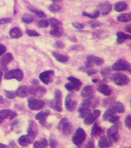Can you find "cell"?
I'll return each mask as SVG.
<instances>
[{"instance_id":"b9f144b4","label":"cell","mask_w":131,"mask_h":148,"mask_svg":"<svg viewBox=\"0 0 131 148\" xmlns=\"http://www.w3.org/2000/svg\"><path fill=\"white\" fill-rule=\"evenodd\" d=\"M49 23L46 20H42L39 21L38 24V26L39 28H46L49 26Z\"/></svg>"},{"instance_id":"5bb4252c","label":"cell","mask_w":131,"mask_h":148,"mask_svg":"<svg viewBox=\"0 0 131 148\" xmlns=\"http://www.w3.org/2000/svg\"><path fill=\"white\" fill-rule=\"evenodd\" d=\"M54 76V71L52 70H49L40 73L39 75V79L43 83L46 85H48L53 82Z\"/></svg>"},{"instance_id":"ffe728a7","label":"cell","mask_w":131,"mask_h":148,"mask_svg":"<svg viewBox=\"0 0 131 148\" xmlns=\"http://www.w3.org/2000/svg\"><path fill=\"white\" fill-rule=\"evenodd\" d=\"M94 90L92 86H86L81 91V97L85 99H93L94 97Z\"/></svg>"},{"instance_id":"5b68a950","label":"cell","mask_w":131,"mask_h":148,"mask_svg":"<svg viewBox=\"0 0 131 148\" xmlns=\"http://www.w3.org/2000/svg\"><path fill=\"white\" fill-rule=\"evenodd\" d=\"M111 79L114 83L119 86L126 85L130 81L129 76L121 72H117L112 74L111 76Z\"/></svg>"},{"instance_id":"6f0895ef","label":"cell","mask_w":131,"mask_h":148,"mask_svg":"<svg viewBox=\"0 0 131 148\" xmlns=\"http://www.w3.org/2000/svg\"><path fill=\"white\" fill-rule=\"evenodd\" d=\"M125 30H126V32H129V34H131V24H129V25H127V26L126 27Z\"/></svg>"},{"instance_id":"7c38bea8","label":"cell","mask_w":131,"mask_h":148,"mask_svg":"<svg viewBox=\"0 0 131 148\" xmlns=\"http://www.w3.org/2000/svg\"><path fill=\"white\" fill-rule=\"evenodd\" d=\"M24 78V73L22 70L20 69L12 70L5 74L4 79H16L18 82H20Z\"/></svg>"},{"instance_id":"6125c7cd","label":"cell","mask_w":131,"mask_h":148,"mask_svg":"<svg viewBox=\"0 0 131 148\" xmlns=\"http://www.w3.org/2000/svg\"><path fill=\"white\" fill-rule=\"evenodd\" d=\"M3 102H4V99L2 97L0 96V104L3 103Z\"/></svg>"},{"instance_id":"6da1fadb","label":"cell","mask_w":131,"mask_h":148,"mask_svg":"<svg viewBox=\"0 0 131 148\" xmlns=\"http://www.w3.org/2000/svg\"><path fill=\"white\" fill-rule=\"evenodd\" d=\"M124 111L125 107L123 103L120 102L114 101L104 112L102 116V119L104 121H106L110 117L116 114V113H124Z\"/></svg>"},{"instance_id":"f5cc1de1","label":"cell","mask_w":131,"mask_h":148,"mask_svg":"<svg viewBox=\"0 0 131 148\" xmlns=\"http://www.w3.org/2000/svg\"><path fill=\"white\" fill-rule=\"evenodd\" d=\"M97 73V70L95 69H93V68H88L87 71V73L88 75L89 76H91L93 74H96Z\"/></svg>"},{"instance_id":"e7e4bbea","label":"cell","mask_w":131,"mask_h":148,"mask_svg":"<svg viewBox=\"0 0 131 148\" xmlns=\"http://www.w3.org/2000/svg\"><path fill=\"white\" fill-rule=\"evenodd\" d=\"M92 82L93 83H97V79H93Z\"/></svg>"},{"instance_id":"74e56055","label":"cell","mask_w":131,"mask_h":148,"mask_svg":"<svg viewBox=\"0 0 131 148\" xmlns=\"http://www.w3.org/2000/svg\"><path fill=\"white\" fill-rule=\"evenodd\" d=\"M58 145L57 139L53 135H51L49 138V146L51 148H55Z\"/></svg>"},{"instance_id":"9a60e30c","label":"cell","mask_w":131,"mask_h":148,"mask_svg":"<svg viewBox=\"0 0 131 148\" xmlns=\"http://www.w3.org/2000/svg\"><path fill=\"white\" fill-rule=\"evenodd\" d=\"M73 96V93L72 92H70L67 95L65 101V108L70 112L74 111L77 105V102L72 99Z\"/></svg>"},{"instance_id":"836d02e7","label":"cell","mask_w":131,"mask_h":148,"mask_svg":"<svg viewBox=\"0 0 131 148\" xmlns=\"http://www.w3.org/2000/svg\"><path fill=\"white\" fill-rule=\"evenodd\" d=\"M32 123H30V126L27 130V134L31 137L32 139H34L38 134V131L34 128H33L34 124L33 123V121H31Z\"/></svg>"},{"instance_id":"8fae6325","label":"cell","mask_w":131,"mask_h":148,"mask_svg":"<svg viewBox=\"0 0 131 148\" xmlns=\"http://www.w3.org/2000/svg\"><path fill=\"white\" fill-rule=\"evenodd\" d=\"M45 103L40 99L30 97L28 99V106L30 109L33 111L40 110L44 107Z\"/></svg>"},{"instance_id":"7bdbcfd3","label":"cell","mask_w":131,"mask_h":148,"mask_svg":"<svg viewBox=\"0 0 131 148\" xmlns=\"http://www.w3.org/2000/svg\"><path fill=\"white\" fill-rule=\"evenodd\" d=\"M48 9L51 12H53V13H55V12L60 11V10L61 9V8L57 5L52 4L49 6Z\"/></svg>"},{"instance_id":"4dcf8cb0","label":"cell","mask_w":131,"mask_h":148,"mask_svg":"<svg viewBox=\"0 0 131 148\" xmlns=\"http://www.w3.org/2000/svg\"><path fill=\"white\" fill-rule=\"evenodd\" d=\"M131 12L126 13V14H120L117 16V20L118 22L121 23H127L131 20Z\"/></svg>"},{"instance_id":"4fadbf2b","label":"cell","mask_w":131,"mask_h":148,"mask_svg":"<svg viewBox=\"0 0 131 148\" xmlns=\"http://www.w3.org/2000/svg\"><path fill=\"white\" fill-rule=\"evenodd\" d=\"M47 90L45 88L38 85H33L29 87V93L34 97L41 98L46 93Z\"/></svg>"},{"instance_id":"cb8c5ba5","label":"cell","mask_w":131,"mask_h":148,"mask_svg":"<svg viewBox=\"0 0 131 148\" xmlns=\"http://www.w3.org/2000/svg\"><path fill=\"white\" fill-rule=\"evenodd\" d=\"M97 90L98 91H99L106 97L110 95L112 92L111 88L109 87V86L107 84L105 83L100 84L97 87Z\"/></svg>"},{"instance_id":"ba28073f","label":"cell","mask_w":131,"mask_h":148,"mask_svg":"<svg viewBox=\"0 0 131 148\" xmlns=\"http://www.w3.org/2000/svg\"><path fill=\"white\" fill-rule=\"evenodd\" d=\"M91 101L90 99H85L79 106L78 112L79 116L81 119H85L88 115L90 113V106Z\"/></svg>"},{"instance_id":"7402d4cb","label":"cell","mask_w":131,"mask_h":148,"mask_svg":"<svg viewBox=\"0 0 131 148\" xmlns=\"http://www.w3.org/2000/svg\"><path fill=\"white\" fill-rule=\"evenodd\" d=\"M33 140L28 135H24L18 138V144L23 147H26L31 144Z\"/></svg>"},{"instance_id":"d6986e66","label":"cell","mask_w":131,"mask_h":148,"mask_svg":"<svg viewBox=\"0 0 131 148\" xmlns=\"http://www.w3.org/2000/svg\"><path fill=\"white\" fill-rule=\"evenodd\" d=\"M50 114V111L49 110H46L45 111H42L38 113L35 117V119L39 121L41 125L43 126H46L47 122L46 119L48 117Z\"/></svg>"},{"instance_id":"680465c9","label":"cell","mask_w":131,"mask_h":148,"mask_svg":"<svg viewBox=\"0 0 131 148\" xmlns=\"http://www.w3.org/2000/svg\"><path fill=\"white\" fill-rule=\"evenodd\" d=\"M32 83L33 84V85H39V81L36 79H34L32 82Z\"/></svg>"},{"instance_id":"603a6c76","label":"cell","mask_w":131,"mask_h":148,"mask_svg":"<svg viewBox=\"0 0 131 148\" xmlns=\"http://www.w3.org/2000/svg\"><path fill=\"white\" fill-rule=\"evenodd\" d=\"M113 143L108 136L103 135L100 138L98 146L101 148H108L112 146Z\"/></svg>"},{"instance_id":"e0dca14e","label":"cell","mask_w":131,"mask_h":148,"mask_svg":"<svg viewBox=\"0 0 131 148\" xmlns=\"http://www.w3.org/2000/svg\"><path fill=\"white\" fill-rule=\"evenodd\" d=\"M101 114L100 111L99 110H94L93 112H91L84 119V123L87 126H89L92 124L96 119L100 116Z\"/></svg>"},{"instance_id":"d6a6232c","label":"cell","mask_w":131,"mask_h":148,"mask_svg":"<svg viewBox=\"0 0 131 148\" xmlns=\"http://www.w3.org/2000/svg\"><path fill=\"white\" fill-rule=\"evenodd\" d=\"M48 142L46 138H42L40 140L35 141L33 145L34 148H47Z\"/></svg>"},{"instance_id":"83f0119b","label":"cell","mask_w":131,"mask_h":148,"mask_svg":"<svg viewBox=\"0 0 131 148\" xmlns=\"http://www.w3.org/2000/svg\"><path fill=\"white\" fill-rule=\"evenodd\" d=\"M9 35L12 38L18 39L23 36V33L18 27H14L10 30Z\"/></svg>"},{"instance_id":"9c48e42d","label":"cell","mask_w":131,"mask_h":148,"mask_svg":"<svg viewBox=\"0 0 131 148\" xmlns=\"http://www.w3.org/2000/svg\"><path fill=\"white\" fill-rule=\"evenodd\" d=\"M112 69L116 71H128L131 72V65L127 61L120 59L116 61L115 63L112 66Z\"/></svg>"},{"instance_id":"681fc988","label":"cell","mask_w":131,"mask_h":148,"mask_svg":"<svg viewBox=\"0 0 131 148\" xmlns=\"http://www.w3.org/2000/svg\"><path fill=\"white\" fill-rule=\"evenodd\" d=\"M12 21V18H3L0 20V25L1 24H5L9 23H11Z\"/></svg>"},{"instance_id":"30bf717a","label":"cell","mask_w":131,"mask_h":148,"mask_svg":"<svg viewBox=\"0 0 131 148\" xmlns=\"http://www.w3.org/2000/svg\"><path fill=\"white\" fill-rule=\"evenodd\" d=\"M104 60L102 58L94 56L93 55H89L87 58V60L85 62V67L86 69L93 67L94 65L100 66L104 64Z\"/></svg>"},{"instance_id":"277c9868","label":"cell","mask_w":131,"mask_h":148,"mask_svg":"<svg viewBox=\"0 0 131 148\" xmlns=\"http://www.w3.org/2000/svg\"><path fill=\"white\" fill-rule=\"evenodd\" d=\"M121 127V123L117 121L114 123V125L108 128L106 131L107 136L112 141V143H117L119 140V135L118 132L120 127Z\"/></svg>"},{"instance_id":"4316f807","label":"cell","mask_w":131,"mask_h":148,"mask_svg":"<svg viewBox=\"0 0 131 148\" xmlns=\"http://www.w3.org/2000/svg\"><path fill=\"white\" fill-rule=\"evenodd\" d=\"M117 43L122 44L127 40H131V36L129 34H124L122 32H118L117 33Z\"/></svg>"},{"instance_id":"db71d44e","label":"cell","mask_w":131,"mask_h":148,"mask_svg":"<svg viewBox=\"0 0 131 148\" xmlns=\"http://www.w3.org/2000/svg\"><path fill=\"white\" fill-rule=\"evenodd\" d=\"M7 50V49L4 45L0 44V56H2L4 54Z\"/></svg>"},{"instance_id":"f1b7e54d","label":"cell","mask_w":131,"mask_h":148,"mask_svg":"<svg viewBox=\"0 0 131 148\" xmlns=\"http://www.w3.org/2000/svg\"><path fill=\"white\" fill-rule=\"evenodd\" d=\"M52 54L53 56H54V58H55V60L59 63H66L69 60L68 56L65 55L60 54L57 52H52Z\"/></svg>"},{"instance_id":"816d5d0a","label":"cell","mask_w":131,"mask_h":148,"mask_svg":"<svg viewBox=\"0 0 131 148\" xmlns=\"http://www.w3.org/2000/svg\"><path fill=\"white\" fill-rule=\"evenodd\" d=\"M114 102V99L113 98L106 99L104 101V106H111Z\"/></svg>"},{"instance_id":"7a4b0ae2","label":"cell","mask_w":131,"mask_h":148,"mask_svg":"<svg viewBox=\"0 0 131 148\" xmlns=\"http://www.w3.org/2000/svg\"><path fill=\"white\" fill-rule=\"evenodd\" d=\"M57 129L66 136L71 134L73 131L72 124L68 121L67 117H63L59 121L57 126Z\"/></svg>"},{"instance_id":"8d00e7d4","label":"cell","mask_w":131,"mask_h":148,"mask_svg":"<svg viewBox=\"0 0 131 148\" xmlns=\"http://www.w3.org/2000/svg\"><path fill=\"white\" fill-rule=\"evenodd\" d=\"M22 20L23 22L27 24H29L34 21V17L30 14H25V16H23L22 18Z\"/></svg>"},{"instance_id":"3957f363","label":"cell","mask_w":131,"mask_h":148,"mask_svg":"<svg viewBox=\"0 0 131 148\" xmlns=\"http://www.w3.org/2000/svg\"><path fill=\"white\" fill-rule=\"evenodd\" d=\"M62 99L63 95L61 90L56 89L54 90V99L53 101L49 103L51 108L54 109L57 112H61L63 110L62 108Z\"/></svg>"},{"instance_id":"bcb514c9","label":"cell","mask_w":131,"mask_h":148,"mask_svg":"<svg viewBox=\"0 0 131 148\" xmlns=\"http://www.w3.org/2000/svg\"><path fill=\"white\" fill-rule=\"evenodd\" d=\"M131 115L129 114L126 118L125 121H124V124L125 126L127 128H129V129H131Z\"/></svg>"},{"instance_id":"9f6ffc18","label":"cell","mask_w":131,"mask_h":148,"mask_svg":"<svg viewBox=\"0 0 131 148\" xmlns=\"http://www.w3.org/2000/svg\"><path fill=\"white\" fill-rule=\"evenodd\" d=\"M16 116H17V114H16V113H15V112H12L11 115H10V116L9 117V119H10V120H12V119H14Z\"/></svg>"},{"instance_id":"f546056e","label":"cell","mask_w":131,"mask_h":148,"mask_svg":"<svg viewBox=\"0 0 131 148\" xmlns=\"http://www.w3.org/2000/svg\"><path fill=\"white\" fill-rule=\"evenodd\" d=\"M127 7H128V5L127 3L123 1H121V2L116 3L114 4V8L115 11L120 12L125 10L127 9Z\"/></svg>"},{"instance_id":"e575fe53","label":"cell","mask_w":131,"mask_h":148,"mask_svg":"<svg viewBox=\"0 0 131 148\" xmlns=\"http://www.w3.org/2000/svg\"><path fill=\"white\" fill-rule=\"evenodd\" d=\"M28 10H29L30 11L35 14L36 16H38L40 18H45L47 17L46 14L42 10H38L36 9H34L33 8H28Z\"/></svg>"},{"instance_id":"11a10c76","label":"cell","mask_w":131,"mask_h":148,"mask_svg":"<svg viewBox=\"0 0 131 148\" xmlns=\"http://www.w3.org/2000/svg\"><path fill=\"white\" fill-rule=\"evenodd\" d=\"M89 23H90V24L91 26V27H93V28L98 27L100 24V22H98L97 21H91Z\"/></svg>"},{"instance_id":"94428289","label":"cell","mask_w":131,"mask_h":148,"mask_svg":"<svg viewBox=\"0 0 131 148\" xmlns=\"http://www.w3.org/2000/svg\"><path fill=\"white\" fill-rule=\"evenodd\" d=\"M3 76V72L1 70H0V84L1 83V81H2V77Z\"/></svg>"},{"instance_id":"f35d334b","label":"cell","mask_w":131,"mask_h":148,"mask_svg":"<svg viewBox=\"0 0 131 148\" xmlns=\"http://www.w3.org/2000/svg\"><path fill=\"white\" fill-rule=\"evenodd\" d=\"M4 94L5 97L9 99H15L16 97V92H14V91L4 90Z\"/></svg>"},{"instance_id":"7dc6e473","label":"cell","mask_w":131,"mask_h":148,"mask_svg":"<svg viewBox=\"0 0 131 148\" xmlns=\"http://www.w3.org/2000/svg\"><path fill=\"white\" fill-rule=\"evenodd\" d=\"M54 47L57 49H63L65 48V44L61 41H57L54 44Z\"/></svg>"},{"instance_id":"1f68e13d","label":"cell","mask_w":131,"mask_h":148,"mask_svg":"<svg viewBox=\"0 0 131 148\" xmlns=\"http://www.w3.org/2000/svg\"><path fill=\"white\" fill-rule=\"evenodd\" d=\"M12 111L9 109H3L0 110V124L2 123L5 119L10 116Z\"/></svg>"},{"instance_id":"2e32d148","label":"cell","mask_w":131,"mask_h":148,"mask_svg":"<svg viewBox=\"0 0 131 148\" xmlns=\"http://www.w3.org/2000/svg\"><path fill=\"white\" fill-rule=\"evenodd\" d=\"M14 60V56L11 53H7L4 54L0 59V66L1 70L4 71H7V65Z\"/></svg>"},{"instance_id":"d590c367","label":"cell","mask_w":131,"mask_h":148,"mask_svg":"<svg viewBox=\"0 0 131 148\" xmlns=\"http://www.w3.org/2000/svg\"><path fill=\"white\" fill-rule=\"evenodd\" d=\"M111 73V70L109 67H106L102 69L100 71V74L104 79H106Z\"/></svg>"},{"instance_id":"8992f818","label":"cell","mask_w":131,"mask_h":148,"mask_svg":"<svg viewBox=\"0 0 131 148\" xmlns=\"http://www.w3.org/2000/svg\"><path fill=\"white\" fill-rule=\"evenodd\" d=\"M67 79L69 82L66 84L65 88L68 91L72 92L74 91H78L80 90L82 85V82L80 79L72 76L68 77Z\"/></svg>"},{"instance_id":"d4e9b609","label":"cell","mask_w":131,"mask_h":148,"mask_svg":"<svg viewBox=\"0 0 131 148\" xmlns=\"http://www.w3.org/2000/svg\"><path fill=\"white\" fill-rule=\"evenodd\" d=\"M104 133V130L100 127L97 123H95L92 129L91 133V136L92 137H97Z\"/></svg>"},{"instance_id":"c3c4849f","label":"cell","mask_w":131,"mask_h":148,"mask_svg":"<svg viewBox=\"0 0 131 148\" xmlns=\"http://www.w3.org/2000/svg\"><path fill=\"white\" fill-rule=\"evenodd\" d=\"M85 147L86 148H94V140L93 138L89 139L88 143Z\"/></svg>"},{"instance_id":"ee69618b","label":"cell","mask_w":131,"mask_h":148,"mask_svg":"<svg viewBox=\"0 0 131 148\" xmlns=\"http://www.w3.org/2000/svg\"><path fill=\"white\" fill-rule=\"evenodd\" d=\"M119 119L120 117L115 114L113 115V116H112L110 117L108 119V121L111 123H114L119 121Z\"/></svg>"},{"instance_id":"60d3db41","label":"cell","mask_w":131,"mask_h":148,"mask_svg":"<svg viewBox=\"0 0 131 148\" xmlns=\"http://www.w3.org/2000/svg\"><path fill=\"white\" fill-rule=\"evenodd\" d=\"M51 26L52 27H57L59 26H61V23L58 20L57 18H51L49 21Z\"/></svg>"},{"instance_id":"ab89813d","label":"cell","mask_w":131,"mask_h":148,"mask_svg":"<svg viewBox=\"0 0 131 148\" xmlns=\"http://www.w3.org/2000/svg\"><path fill=\"white\" fill-rule=\"evenodd\" d=\"M83 15L85 16H87L90 18H95L98 17V16H100V12L97 10L94 12H93L92 14H89V13L86 12H83Z\"/></svg>"},{"instance_id":"be15d7a7","label":"cell","mask_w":131,"mask_h":148,"mask_svg":"<svg viewBox=\"0 0 131 148\" xmlns=\"http://www.w3.org/2000/svg\"><path fill=\"white\" fill-rule=\"evenodd\" d=\"M51 1L53 2H60L62 1L63 0H51Z\"/></svg>"},{"instance_id":"91938a15","label":"cell","mask_w":131,"mask_h":148,"mask_svg":"<svg viewBox=\"0 0 131 148\" xmlns=\"http://www.w3.org/2000/svg\"><path fill=\"white\" fill-rule=\"evenodd\" d=\"M7 147H8L7 145H5L3 144H0V148H7Z\"/></svg>"},{"instance_id":"52a82bcc","label":"cell","mask_w":131,"mask_h":148,"mask_svg":"<svg viewBox=\"0 0 131 148\" xmlns=\"http://www.w3.org/2000/svg\"><path fill=\"white\" fill-rule=\"evenodd\" d=\"M86 138V134L85 131L82 128H78L73 135L72 140L74 144L79 147L84 143Z\"/></svg>"},{"instance_id":"44dd1931","label":"cell","mask_w":131,"mask_h":148,"mask_svg":"<svg viewBox=\"0 0 131 148\" xmlns=\"http://www.w3.org/2000/svg\"><path fill=\"white\" fill-rule=\"evenodd\" d=\"M16 97L20 98H24L27 97L29 93V87L27 86H22L18 87L16 91Z\"/></svg>"},{"instance_id":"484cf974","label":"cell","mask_w":131,"mask_h":148,"mask_svg":"<svg viewBox=\"0 0 131 148\" xmlns=\"http://www.w3.org/2000/svg\"><path fill=\"white\" fill-rule=\"evenodd\" d=\"M63 30L61 26H59L57 27H52V29L50 30V34L51 36L57 38L61 37L63 34Z\"/></svg>"},{"instance_id":"f6af8a7d","label":"cell","mask_w":131,"mask_h":148,"mask_svg":"<svg viewBox=\"0 0 131 148\" xmlns=\"http://www.w3.org/2000/svg\"><path fill=\"white\" fill-rule=\"evenodd\" d=\"M26 33L28 36L32 37H34V36H40V34L38 32H35L34 30H26Z\"/></svg>"},{"instance_id":"f907efd6","label":"cell","mask_w":131,"mask_h":148,"mask_svg":"<svg viewBox=\"0 0 131 148\" xmlns=\"http://www.w3.org/2000/svg\"><path fill=\"white\" fill-rule=\"evenodd\" d=\"M73 27L77 29H82L84 28V25L78 22H73L72 23Z\"/></svg>"},{"instance_id":"ac0fdd59","label":"cell","mask_w":131,"mask_h":148,"mask_svg":"<svg viewBox=\"0 0 131 148\" xmlns=\"http://www.w3.org/2000/svg\"><path fill=\"white\" fill-rule=\"evenodd\" d=\"M112 8V5L108 1L102 3L97 6V11L100 12V14H102L103 15L108 14L111 11Z\"/></svg>"}]
</instances>
